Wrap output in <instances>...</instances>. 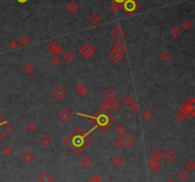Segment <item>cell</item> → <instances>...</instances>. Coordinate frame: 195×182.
Here are the masks:
<instances>
[{
    "label": "cell",
    "instance_id": "1",
    "mask_svg": "<svg viewBox=\"0 0 195 182\" xmlns=\"http://www.w3.org/2000/svg\"><path fill=\"white\" fill-rule=\"evenodd\" d=\"M77 115L80 116H85V117L90 118L92 120H96V122H93V123H94V126L96 128H99L101 133L105 132L107 128H109L111 125L113 124V122H114V118L112 117V116L108 113V111L106 109H104V108H101V109L95 113V115H93V116H90V115H84V113H77Z\"/></svg>",
    "mask_w": 195,
    "mask_h": 182
},
{
    "label": "cell",
    "instance_id": "2",
    "mask_svg": "<svg viewBox=\"0 0 195 182\" xmlns=\"http://www.w3.org/2000/svg\"><path fill=\"white\" fill-rule=\"evenodd\" d=\"M122 8L129 15H132L139 8V4L137 3L136 0H125L122 4Z\"/></svg>",
    "mask_w": 195,
    "mask_h": 182
},
{
    "label": "cell",
    "instance_id": "3",
    "mask_svg": "<svg viewBox=\"0 0 195 182\" xmlns=\"http://www.w3.org/2000/svg\"><path fill=\"white\" fill-rule=\"evenodd\" d=\"M47 52L50 53L52 55H59L60 53H62V47L58 44V42L56 40H52L47 44L46 46Z\"/></svg>",
    "mask_w": 195,
    "mask_h": 182
},
{
    "label": "cell",
    "instance_id": "4",
    "mask_svg": "<svg viewBox=\"0 0 195 182\" xmlns=\"http://www.w3.org/2000/svg\"><path fill=\"white\" fill-rule=\"evenodd\" d=\"M52 95L56 100H61L65 97V95H67L66 90L61 86H56L54 89L52 91Z\"/></svg>",
    "mask_w": 195,
    "mask_h": 182
},
{
    "label": "cell",
    "instance_id": "5",
    "mask_svg": "<svg viewBox=\"0 0 195 182\" xmlns=\"http://www.w3.org/2000/svg\"><path fill=\"white\" fill-rule=\"evenodd\" d=\"M195 100L194 98H188L184 103L179 107V111L186 113L189 110H195Z\"/></svg>",
    "mask_w": 195,
    "mask_h": 182
},
{
    "label": "cell",
    "instance_id": "6",
    "mask_svg": "<svg viewBox=\"0 0 195 182\" xmlns=\"http://www.w3.org/2000/svg\"><path fill=\"white\" fill-rule=\"evenodd\" d=\"M121 141H122V146H124L126 149H129V148L132 147V145L134 144L135 139L129 133H125L123 135V137L121 138Z\"/></svg>",
    "mask_w": 195,
    "mask_h": 182
},
{
    "label": "cell",
    "instance_id": "7",
    "mask_svg": "<svg viewBox=\"0 0 195 182\" xmlns=\"http://www.w3.org/2000/svg\"><path fill=\"white\" fill-rule=\"evenodd\" d=\"M111 36L115 41L120 42L124 38V36H125V33H124V31L120 27H115L111 32Z\"/></svg>",
    "mask_w": 195,
    "mask_h": 182
},
{
    "label": "cell",
    "instance_id": "8",
    "mask_svg": "<svg viewBox=\"0 0 195 182\" xmlns=\"http://www.w3.org/2000/svg\"><path fill=\"white\" fill-rule=\"evenodd\" d=\"M80 53L84 56L85 58L88 59V58L92 57V55L94 53V49H93V48L90 46V45L86 44V45H84V46L80 49Z\"/></svg>",
    "mask_w": 195,
    "mask_h": 182
},
{
    "label": "cell",
    "instance_id": "9",
    "mask_svg": "<svg viewBox=\"0 0 195 182\" xmlns=\"http://www.w3.org/2000/svg\"><path fill=\"white\" fill-rule=\"evenodd\" d=\"M163 156V158H164V160H165L166 163H168V164H171V163H173V162L176 160V158H177V155H176V153H175L172 150H168V151H166L165 153L162 155Z\"/></svg>",
    "mask_w": 195,
    "mask_h": 182
},
{
    "label": "cell",
    "instance_id": "10",
    "mask_svg": "<svg viewBox=\"0 0 195 182\" xmlns=\"http://www.w3.org/2000/svg\"><path fill=\"white\" fill-rule=\"evenodd\" d=\"M109 57L113 63L117 64V63H119L120 61H122V59L124 58V55L123 53H116V52H114V51H111L109 55Z\"/></svg>",
    "mask_w": 195,
    "mask_h": 182
},
{
    "label": "cell",
    "instance_id": "11",
    "mask_svg": "<svg viewBox=\"0 0 195 182\" xmlns=\"http://www.w3.org/2000/svg\"><path fill=\"white\" fill-rule=\"evenodd\" d=\"M58 116L63 122H69L70 119L72 118V113H70L68 109H63L60 113H58Z\"/></svg>",
    "mask_w": 195,
    "mask_h": 182
},
{
    "label": "cell",
    "instance_id": "12",
    "mask_svg": "<svg viewBox=\"0 0 195 182\" xmlns=\"http://www.w3.org/2000/svg\"><path fill=\"white\" fill-rule=\"evenodd\" d=\"M39 182H53V176L49 172H43L38 177Z\"/></svg>",
    "mask_w": 195,
    "mask_h": 182
},
{
    "label": "cell",
    "instance_id": "13",
    "mask_svg": "<svg viewBox=\"0 0 195 182\" xmlns=\"http://www.w3.org/2000/svg\"><path fill=\"white\" fill-rule=\"evenodd\" d=\"M104 96H105V99H107V100H114V99L117 98L118 95L113 89H109L105 93Z\"/></svg>",
    "mask_w": 195,
    "mask_h": 182
},
{
    "label": "cell",
    "instance_id": "14",
    "mask_svg": "<svg viewBox=\"0 0 195 182\" xmlns=\"http://www.w3.org/2000/svg\"><path fill=\"white\" fill-rule=\"evenodd\" d=\"M100 21H101V17H100V15H98V13H92V15H90V17H89V22L92 25H98L100 23Z\"/></svg>",
    "mask_w": 195,
    "mask_h": 182
},
{
    "label": "cell",
    "instance_id": "15",
    "mask_svg": "<svg viewBox=\"0 0 195 182\" xmlns=\"http://www.w3.org/2000/svg\"><path fill=\"white\" fill-rule=\"evenodd\" d=\"M67 10H68V12H69L70 13H72V15H74V13L79 10V6L77 5V3H76V2L70 1V3L67 5Z\"/></svg>",
    "mask_w": 195,
    "mask_h": 182
},
{
    "label": "cell",
    "instance_id": "16",
    "mask_svg": "<svg viewBox=\"0 0 195 182\" xmlns=\"http://www.w3.org/2000/svg\"><path fill=\"white\" fill-rule=\"evenodd\" d=\"M112 51H114V52H116V53H123V55H125V53L127 52V48H126L125 45L122 43V42H117V43L114 45V47H113V49H112Z\"/></svg>",
    "mask_w": 195,
    "mask_h": 182
},
{
    "label": "cell",
    "instance_id": "17",
    "mask_svg": "<svg viewBox=\"0 0 195 182\" xmlns=\"http://www.w3.org/2000/svg\"><path fill=\"white\" fill-rule=\"evenodd\" d=\"M34 159V155H32V152H30V151H26L23 155H22V160L24 162H26V163H31V162H32V160Z\"/></svg>",
    "mask_w": 195,
    "mask_h": 182
},
{
    "label": "cell",
    "instance_id": "18",
    "mask_svg": "<svg viewBox=\"0 0 195 182\" xmlns=\"http://www.w3.org/2000/svg\"><path fill=\"white\" fill-rule=\"evenodd\" d=\"M62 58H63V60L65 62H67V63H72V62L75 59V55L72 52L69 51V52H66L64 53Z\"/></svg>",
    "mask_w": 195,
    "mask_h": 182
},
{
    "label": "cell",
    "instance_id": "19",
    "mask_svg": "<svg viewBox=\"0 0 195 182\" xmlns=\"http://www.w3.org/2000/svg\"><path fill=\"white\" fill-rule=\"evenodd\" d=\"M120 106H121V103L118 100H116V99H114V100H109V109L111 110L112 112H115V111H117L120 108Z\"/></svg>",
    "mask_w": 195,
    "mask_h": 182
},
{
    "label": "cell",
    "instance_id": "20",
    "mask_svg": "<svg viewBox=\"0 0 195 182\" xmlns=\"http://www.w3.org/2000/svg\"><path fill=\"white\" fill-rule=\"evenodd\" d=\"M40 144L44 147H49L52 144V139L50 138V136L45 135L40 139Z\"/></svg>",
    "mask_w": 195,
    "mask_h": 182
},
{
    "label": "cell",
    "instance_id": "21",
    "mask_svg": "<svg viewBox=\"0 0 195 182\" xmlns=\"http://www.w3.org/2000/svg\"><path fill=\"white\" fill-rule=\"evenodd\" d=\"M111 161H112V164H113L115 167H120L121 165L123 164L124 159H123V157L121 155H115L114 157L111 159Z\"/></svg>",
    "mask_w": 195,
    "mask_h": 182
},
{
    "label": "cell",
    "instance_id": "22",
    "mask_svg": "<svg viewBox=\"0 0 195 182\" xmlns=\"http://www.w3.org/2000/svg\"><path fill=\"white\" fill-rule=\"evenodd\" d=\"M169 35H170L172 38L176 39L181 35V30L178 27H173L170 31H169Z\"/></svg>",
    "mask_w": 195,
    "mask_h": 182
},
{
    "label": "cell",
    "instance_id": "23",
    "mask_svg": "<svg viewBox=\"0 0 195 182\" xmlns=\"http://www.w3.org/2000/svg\"><path fill=\"white\" fill-rule=\"evenodd\" d=\"M19 43H20L22 46L26 47L28 45L31 44V38L28 35H22L20 38H19Z\"/></svg>",
    "mask_w": 195,
    "mask_h": 182
},
{
    "label": "cell",
    "instance_id": "24",
    "mask_svg": "<svg viewBox=\"0 0 195 182\" xmlns=\"http://www.w3.org/2000/svg\"><path fill=\"white\" fill-rule=\"evenodd\" d=\"M151 157L159 159L160 157H162L163 153H162V151L159 149V148H155V149H153V150L151 151Z\"/></svg>",
    "mask_w": 195,
    "mask_h": 182
},
{
    "label": "cell",
    "instance_id": "25",
    "mask_svg": "<svg viewBox=\"0 0 195 182\" xmlns=\"http://www.w3.org/2000/svg\"><path fill=\"white\" fill-rule=\"evenodd\" d=\"M92 164V160L89 157V156H84V157L81 159V165L84 168H89Z\"/></svg>",
    "mask_w": 195,
    "mask_h": 182
},
{
    "label": "cell",
    "instance_id": "26",
    "mask_svg": "<svg viewBox=\"0 0 195 182\" xmlns=\"http://www.w3.org/2000/svg\"><path fill=\"white\" fill-rule=\"evenodd\" d=\"M186 118V113L183 112V111H178V112L175 113V119H176L178 122H183Z\"/></svg>",
    "mask_w": 195,
    "mask_h": 182
},
{
    "label": "cell",
    "instance_id": "27",
    "mask_svg": "<svg viewBox=\"0 0 195 182\" xmlns=\"http://www.w3.org/2000/svg\"><path fill=\"white\" fill-rule=\"evenodd\" d=\"M160 58L162 61L166 62L171 58V55H170V53L168 52V51H164V52L160 53Z\"/></svg>",
    "mask_w": 195,
    "mask_h": 182
},
{
    "label": "cell",
    "instance_id": "28",
    "mask_svg": "<svg viewBox=\"0 0 195 182\" xmlns=\"http://www.w3.org/2000/svg\"><path fill=\"white\" fill-rule=\"evenodd\" d=\"M115 132H116L118 135L123 136L127 133V129L125 126H123V125H118V126L115 128Z\"/></svg>",
    "mask_w": 195,
    "mask_h": 182
},
{
    "label": "cell",
    "instance_id": "29",
    "mask_svg": "<svg viewBox=\"0 0 195 182\" xmlns=\"http://www.w3.org/2000/svg\"><path fill=\"white\" fill-rule=\"evenodd\" d=\"M132 103H134L132 96H131V95H127V96H125V97H124V99H123V104L125 105V106L129 107Z\"/></svg>",
    "mask_w": 195,
    "mask_h": 182
},
{
    "label": "cell",
    "instance_id": "30",
    "mask_svg": "<svg viewBox=\"0 0 195 182\" xmlns=\"http://www.w3.org/2000/svg\"><path fill=\"white\" fill-rule=\"evenodd\" d=\"M23 70H24V72L27 73V75H31V73H32L33 71H34V67H33L31 63H27L24 66Z\"/></svg>",
    "mask_w": 195,
    "mask_h": 182
},
{
    "label": "cell",
    "instance_id": "31",
    "mask_svg": "<svg viewBox=\"0 0 195 182\" xmlns=\"http://www.w3.org/2000/svg\"><path fill=\"white\" fill-rule=\"evenodd\" d=\"M177 176H178V178H179L180 180H186V179L188 177V173H186V171L182 170V171H180V172L178 173Z\"/></svg>",
    "mask_w": 195,
    "mask_h": 182
},
{
    "label": "cell",
    "instance_id": "32",
    "mask_svg": "<svg viewBox=\"0 0 195 182\" xmlns=\"http://www.w3.org/2000/svg\"><path fill=\"white\" fill-rule=\"evenodd\" d=\"M182 27L184 28V30H186V31H189L191 29V27H192V23H191V21H189V20H185V21H183V23H182Z\"/></svg>",
    "mask_w": 195,
    "mask_h": 182
},
{
    "label": "cell",
    "instance_id": "33",
    "mask_svg": "<svg viewBox=\"0 0 195 182\" xmlns=\"http://www.w3.org/2000/svg\"><path fill=\"white\" fill-rule=\"evenodd\" d=\"M142 117L145 119V120H149V118L152 117V113L149 110H145L142 113Z\"/></svg>",
    "mask_w": 195,
    "mask_h": 182
},
{
    "label": "cell",
    "instance_id": "34",
    "mask_svg": "<svg viewBox=\"0 0 195 182\" xmlns=\"http://www.w3.org/2000/svg\"><path fill=\"white\" fill-rule=\"evenodd\" d=\"M50 63H52L53 66H58V65L61 63V59L58 55H53V57L50 59Z\"/></svg>",
    "mask_w": 195,
    "mask_h": 182
},
{
    "label": "cell",
    "instance_id": "35",
    "mask_svg": "<svg viewBox=\"0 0 195 182\" xmlns=\"http://www.w3.org/2000/svg\"><path fill=\"white\" fill-rule=\"evenodd\" d=\"M12 153H13V150L10 146H5L3 149H2V153H3L5 156L11 155H12Z\"/></svg>",
    "mask_w": 195,
    "mask_h": 182
},
{
    "label": "cell",
    "instance_id": "36",
    "mask_svg": "<svg viewBox=\"0 0 195 182\" xmlns=\"http://www.w3.org/2000/svg\"><path fill=\"white\" fill-rule=\"evenodd\" d=\"M36 129H37V127H36V125L33 123V122H30V123L27 125V130H28V132H30V133L35 132Z\"/></svg>",
    "mask_w": 195,
    "mask_h": 182
},
{
    "label": "cell",
    "instance_id": "37",
    "mask_svg": "<svg viewBox=\"0 0 195 182\" xmlns=\"http://www.w3.org/2000/svg\"><path fill=\"white\" fill-rule=\"evenodd\" d=\"M122 7V5H120V4H117V3H113L111 6V13H116L118 11H119V9L120 8Z\"/></svg>",
    "mask_w": 195,
    "mask_h": 182
},
{
    "label": "cell",
    "instance_id": "38",
    "mask_svg": "<svg viewBox=\"0 0 195 182\" xmlns=\"http://www.w3.org/2000/svg\"><path fill=\"white\" fill-rule=\"evenodd\" d=\"M186 168L189 171V172H193L194 169H195V163H194V161L193 160L188 161V163L186 164Z\"/></svg>",
    "mask_w": 195,
    "mask_h": 182
},
{
    "label": "cell",
    "instance_id": "39",
    "mask_svg": "<svg viewBox=\"0 0 195 182\" xmlns=\"http://www.w3.org/2000/svg\"><path fill=\"white\" fill-rule=\"evenodd\" d=\"M9 48L11 50H15V49H17L18 46H19V43L17 41H15V40H12V41H10L9 42Z\"/></svg>",
    "mask_w": 195,
    "mask_h": 182
},
{
    "label": "cell",
    "instance_id": "40",
    "mask_svg": "<svg viewBox=\"0 0 195 182\" xmlns=\"http://www.w3.org/2000/svg\"><path fill=\"white\" fill-rule=\"evenodd\" d=\"M148 164H149V167L154 166V165H158V164H159V160H158V159H156V158L151 157V158H149V160H148Z\"/></svg>",
    "mask_w": 195,
    "mask_h": 182
},
{
    "label": "cell",
    "instance_id": "41",
    "mask_svg": "<svg viewBox=\"0 0 195 182\" xmlns=\"http://www.w3.org/2000/svg\"><path fill=\"white\" fill-rule=\"evenodd\" d=\"M195 116V110H189L186 113V117L188 119H192Z\"/></svg>",
    "mask_w": 195,
    "mask_h": 182
},
{
    "label": "cell",
    "instance_id": "42",
    "mask_svg": "<svg viewBox=\"0 0 195 182\" xmlns=\"http://www.w3.org/2000/svg\"><path fill=\"white\" fill-rule=\"evenodd\" d=\"M113 146L116 148V149H119V148L122 146V141H121V138H116L113 141Z\"/></svg>",
    "mask_w": 195,
    "mask_h": 182
},
{
    "label": "cell",
    "instance_id": "43",
    "mask_svg": "<svg viewBox=\"0 0 195 182\" xmlns=\"http://www.w3.org/2000/svg\"><path fill=\"white\" fill-rule=\"evenodd\" d=\"M149 168H151V172L154 173H157L158 172H160V170H161V167H160L159 164H158V165H154V166H151V167H149Z\"/></svg>",
    "mask_w": 195,
    "mask_h": 182
},
{
    "label": "cell",
    "instance_id": "44",
    "mask_svg": "<svg viewBox=\"0 0 195 182\" xmlns=\"http://www.w3.org/2000/svg\"><path fill=\"white\" fill-rule=\"evenodd\" d=\"M129 108H131V110L133 113H136V112H138V110H139V106H138V104H136V103H132L131 106H129Z\"/></svg>",
    "mask_w": 195,
    "mask_h": 182
},
{
    "label": "cell",
    "instance_id": "45",
    "mask_svg": "<svg viewBox=\"0 0 195 182\" xmlns=\"http://www.w3.org/2000/svg\"><path fill=\"white\" fill-rule=\"evenodd\" d=\"M78 93H79V95H81L82 96H86V95H89V90H88L87 88L84 86L83 89H82V90L80 91V92Z\"/></svg>",
    "mask_w": 195,
    "mask_h": 182
},
{
    "label": "cell",
    "instance_id": "46",
    "mask_svg": "<svg viewBox=\"0 0 195 182\" xmlns=\"http://www.w3.org/2000/svg\"><path fill=\"white\" fill-rule=\"evenodd\" d=\"M83 88H84V85L82 84V83H77V84L75 85V91H76L77 93L80 92V91H81L82 89H83Z\"/></svg>",
    "mask_w": 195,
    "mask_h": 182
},
{
    "label": "cell",
    "instance_id": "47",
    "mask_svg": "<svg viewBox=\"0 0 195 182\" xmlns=\"http://www.w3.org/2000/svg\"><path fill=\"white\" fill-rule=\"evenodd\" d=\"M114 1V3H117V4H120V5H122L124 3V1L125 0H113Z\"/></svg>",
    "mask_w": 195,
    "mask_h": 182
},
{
    "label": "cell",
    "instance_id": "48",
    "mask_svg": "<svg viewBox=\"0 0 195 182\" xmlns=\"http://www.w3.org/2000/svg\"><path fill=\"white\" fill-rule=\"evenodd\" d=\"M27 1H28V0H17V2H18V3H20V4H24V3H26Z\"/></svg>",
    "mask_w": 195,
    "mask_h": 182
},
{
    "label": "cell",
    "instance_id": "49",
    "mask_svg": "<svg viewBox=\"0 0 195 182\" xmlns=\"http://www.w3.org/2000/svg\"><path fill=\"white\" fill-rule=\"evenodd\" d=\"M166 182H176V181H175L174 179H172V178H169V179L166 180Z\"/></svg>",
    "mask_w": 195,
    "mask_h": 182
},
{
    "label": "cell",
    "instance_id": "50",
    "mask_svg": "<svg viewBox=\"0 0 195 182\" xmlns=\"http://www.w3.org/2000/svg\"><path fill=\"white\" fill-rule=\"evenodd\" d=\"M87 182H101V181H95V180H93L92 178H90V180H88Z\"/></svg>",
    "mask_w": 195,
    "mask_h": 182
},
{
    "label": "cell",
    "instance_id": "51",
    "mask_svg": "<svg viewBox=\"0 0 195 182\" xmlns=\"http://www.w3.org/2000/svg\"><path fill=\"white\" fill-rule=\"evenodd\" d=\"M147 1H151V0H147Z\"/></svg>",
    "mask_w": 195,
    "mask_h": 182
}]
</instances>
